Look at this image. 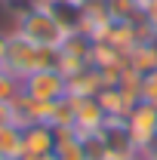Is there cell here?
I'll return each mask as SVG.
<instances>
[{"label": "cell", "instance_id": "ba28073f", "mask_svg": "<svg viewBox=\"0 0 157 160\" xmlns=\"http://www.w3.org/2000/svg\"><path fill=\"white\" fill-rule=\"evenodd\" d=\"M102 89H105V80H102V74L93 65L68 77V96L71 99H96Z\"/></svg>", "mask_w": 157, "mask_h": 160}, {"label": "cell", "instance_id": "4fadbf2b", "mask_svg": "<svg viewBox=\"0 0 157 160\" xmlns=\"http://www.w3.org/2000/svg\"><path fill=\"white\" fill-rule=\"evenodd\" d=\"M6 43H9V31H0V68L6 62Z\"/></svg>", "mask_w": 157, "mask_h": 160}, {"label": "cell", "instance_id": "277c9868", "mask_svg": "<svg viewBox=\"0 0 157 160\" xmlns=\"http://www.w3.org/2000/svg\"><path fill=\"white\" fill-rule=\"evenodd\" d=\"M123 120H126V129H129V136H133V142L142 154L157 145V105L139 102L129 108V114Z\"/></svg>", "mask_w": 157, "mask_h": 160}, {"label": "cell", "instance_id": "7c38bea8", "mask_svg": "<svg viewBox=\"0 0 157 160\" xmlns=\"http://www.w3.org/2000/svg\"><path fill=\"white\" fill-rule=\"evenodd\" d=\"M6 123H16V117H13V102H0V126H6Z\"/></svg>", "mask_w": 157, "mask_h": 160}, {"label": "cell", "instance_id": "8992f818", "mask_svg": "<svg viewBox=\"0 0 157 160\" xmlns=\"http://www.w3.org/2000/svg\"><path fill=\"white\" fill-rule=\"evenodd\" d=\"M105 123H108V114L96 99H74V132L77 136L99 132Z\"/></svg>", "mask_w": 157, "mask_h": 160}, {"label": "cell", "instance_id": "8fae6325", "mask_svg": "<svg viewBox=\"0 0 157 160\" xmlns=\"http://www.w3.org/2000/svg\"><path fill=\"white\" fill-rule=\"evenodd\" d=\"M142 22L151 28V34H157V0H145V6H142Z\"/></svg>", "mask_w": 157, "mask_h": 160}, {"label": "cell", "instance_id": "3957f363", "mask_svg": "<svg viewBox=\"0 0 157 160\" xmlns=\"http://www.w3.org/2000/svg\"><path fill=\"white\" fill-rule=\"evenodd\" d=\"M22 92L37 102H59L68 96V80L59 68H43L22 80Z\"/></svg>", "mask_w": 157, "mask_h": 160}, {"label": "cell", "instance_id": "9c48e42d", "mask_svg": "<svg viewBox=\"0 0 157 160\" xmlns=\"http://www.w3.org/2000/svg\"><path fill=\"white\" fill-rule=\"evenodd\" d=\"M22 154H25L22 126H16V123L0 126V160H22Z\"/></svg>", "mask_w": 157, "mask_h": 160}, {"label": "cell", "instance_id": "52a82bcc", "mask_svg": "<svg viewBox=\"0 0 157 160\" xmlns=\"http://www.w3.org/2000/svg\"><path fill=\"white\" fill-rule=\"evenodd\" d=\"M22 139H25V154H56V142L59 139H56V126H49V123H31V126H25Z\"/></svg>", "mask_w": 157, "mask_h": 160}, {"label": "cell", "instance_id": "6da1fadb", "mask_svg": "<svg viewBox=\"0 0 157 160\" xmlns=\"http://www.w3.org/2000/svg\"><path fill=\"white\" fill-rule=\"evenodd\" d=\"M59 62V52L56 49H46V46H37L31 40H25L22 34L9 31V43H6V62H3V71L16 74L19 80H25L34 71H43V68H56Z\"/></svg>", "mask_w": 157, "mask_h": 160}, {"label": "cell", "instance_id": "9a60e30c", "mask_svg": "<svg viewBox=\"0 0 157 160\" xmlns=\"http://www.w3.org/2000/svg\"><path fill=\"white\" fill-rule=\"evenodd\" d=\"M142 157H145V160H157V145H154V148H148Z\"/></svg>", "mask_w": 157, "mask_h": 160}, {"label": "cell", "instance_id": "e0dca14e", "mask_svg": "<svg viewBox=\"0 0 157 160\" xmlns=\"http://www.w3.org/2000/svg\"><path fill=\"white\" fill-rule=\"evenodd\" d=\"M40 3H43V0H40Z\"/></svg>", "mask_w": 157, "mask_h": 160}, {"label": "cell", "instance_id": "2e32d148", "mask_svg": "<svg viewBox=\"0 0 157 160\" xmlns=\"http://www.w3.org/2000/svg\"><path fill=\"white\" fill-rule=\"evenodd\" d=\"M77 3H89V0H77Z\"/></svg>", "mask_w": 157, "mask_h": 160}, {"label": "cell", "instance_id": "5b68a950", "mask_svg": "<svg viewBox=\"0 0 157 160\" xmlns=\"http://www.w3.org/2000/svg\"><path fill=\"white\" fill-rule=\"evenodd\" d=\"M102 139H105V148H108V160H136L142 157V151L136 148V142L126 129V120L108 117V123L99 129Z\"/></svg>", "mask_w": 157, "mask_h": 160}, {"label": "cell", "instance_id": "30bf717a", "mask_svg": "<svg viewBox=\"0 0 157 160\" xmlns=\"http://www.w3.org/2000/svg\"><path fill=\"white\" fill-rule=\"evenodd\" d=\"M96 102L105 108V114H108V117H117V120H123L126 114H129V108H133V102L126 99L117 86H105V89L96 96Z\"/></svg>", "mask_w": 157, "mask_h": 160}, {"label": "cell", "instance_id": "7a4b0ae2", "mask_svg": "<svg viewBox=\"0 0 157 160\" xmlns=\"http://www.w3.org/2000/svg\"><path fill=\"white\" fill-rule=\"evenodd\" d=\"M13 31L22 34L25 40H31V43H37V46H46V49H59L62 40L68 37V31L56 22V16L43 3H34L31 9L16 16L13 19Z\"/></svg>", "mask_w": 157, "mask_h": 160}, {"label": "cell", "instance_id": "5bb4252c", "mask_svg": "<svg viewBox=\"0 0 157 160\" xmlns=\"http://www.w3.org/2000/svg\"><path fill=\"white\" fill-rule=\"evenodd\" d=\"M22 160H59L56 154H25Z\"/></svg>", "mask_w": 157, "mask_h": 160}]
</instances>
